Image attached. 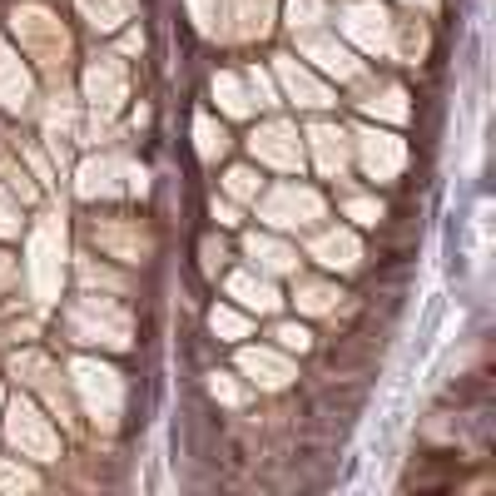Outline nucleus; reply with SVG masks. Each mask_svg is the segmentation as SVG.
<instances>
[{"label":"nucleus","mask_w":496,"mask_h":496,"mask_svg":"<svg viewBox=\"0 0 496 496\" xmlns=\"http://www.w3.org/2000/svg\"><path fill=\"white\" fill-rule=\"evenodd\" d=\"M15 35H20V50L30 55V60H40L50 74L65 70V55H70V35L60 30V20H50L45 11H35V5H25V11H15Z\"/></svg>","instance_id":"obj_1"},{"label":"nucleus","mask_w":496,"mask_h":496,"mask_svg":"<svg viewBox=\"0 0 496 496\" xmlns=\"http://www.w3.org/2000/svg\"><path fill=\"white\" fill-rule=\"evenodd\" d=\"M70 333L80 343H105V347H124L129 343V313L110 298H80L70 308Z\"/></svg>","instance_id":"obj_2"},{"label":"nucleus","mask_w":496,"mask_h":496,"mask_svg":"<svg viewBox=\"0 0 496 496\" xmlns=\"http://www.w3.org/2000/svg\"><path fill=\"white\" fill-rule=\"evenodd\" d=\"M80 194L85 198H110V194H144V169L120 154H99L80 164Z\"/></svg>","instance_id":"obj_3"},{"label":"nucleus","mask_w":496,"mask_h":496,"mask_svg":"<svg viewBox=\"0 0 496 496\" xmlns=\"http://www.w3.org/2000/svg\"><path fill=\"white\" fill-rule=\"evenodd\" d=\"M74 387L85 392V407L99 427H114L120 417V402H124V387H120V372L99 368V362H74Z\"/></svg>","instance_id":"obj_4"},{"label":"nucleus","mask_w":496,"mask_h":496,"mask_svg":"<svg viewBox=\"0 0 496 496\" xmlns=\"http://www.w3.org/2000/svg\"><path fill=\"white\" fill-rule=\"evenodd\" d=\"M5 432H11V442L20 446L25 457H35V461H55V452H60L55 427H50L30 402H11V407H5Z\"/></svg>","instance_id":"obj_5"},{"label":"nucleus","mask_w":496,"mask_h":496,"mask_svg":"<svg viewBox=\"0 0 496 496\" xmlns=\"http://www.w3.org/2000/svg\"><path fill=\"white\" fill-rule=\"evenodd\" d=\"M318 213H322L318 194H313V189H298V184H283L278 194H268V204H263V219L283 223V229H303V223H313Z\"/></svg>","instance_id":"obj_6"},{"label":"nucleus","mask_w":496,"mask_h":496,"mask_svg":"<svg viewBox=\"0 0 496 496\" xmlns=\"http://www.w3.org/2000/svg\"><path fill=\"white\" fill-rule=\"evenodd\" d=\"M343 30L353 40H358L362 50H392V20H387V11L377 5V0H362V5H353L343 20Z\"/></svg>","instance_id":"obj_7"},{"label":"nucleus","mask_w":496,"mask_h":496,"mask_svg":"<svg viewBox=\"0 0 496 496\" xmlns=\"http://www.w3.org/2000/svg\"><path fill=\"white\" fill-rule=\"evenodd\" d=\"M85 99L95 105L99 114H114L124 105V70H120V60H99V65H89V74H85Z\"/></svg>","instance_id":"obj_8"},{"label":"nucleus","mask_w":496,"mask_h":496,"mask_svg":"<svg viewBox=\"0 0 496 496\" xmlns=\"http://www.w3.org/2000/svg\"><path fill=\"white\" fill-rule=\"evenodd\" d=\"M248 144H253V154H259V159H268V164H278V169H298V164H303V149H298V135L293 129H288V124H263L259 135L248 139Z\"/></svg>","instance_id":"obj_9"},{"label":"nucleus","mask_w":496,"mask_h":496,"mask_svg":"<svg viewBox=\"0 0 496 496\" xmlns=\"http://www.w3.org/2000/svg\"><path fill=\"white\" fill-rule=\"evenodd\" d=\"M89 234H95V244L105 248V253H114V259H124V263H139L149 253V234H144V229H135V223L120 229L114 219H105V223H95Z\"/></svg>","instance_id":"obj_10"},{"label":"nucleus","mask_w":496,"mask_h":496,"mask_svg":"<svg viewBox=\"0 0 496 496\" xmlns=\"http://www.w3.org/2000/svg\"><path fill=\"white\" fill-rule=\"evenodd\" d=\"M15 377H25L30 387H40V392L50 397V407L60 412V417H70V397H65V387L55 383L50 358H40V353H15Z\"/></svg>","instance_id":"obj_11"},{"label":"nucleus","mask_w":496,"mask_h":496,"mask_svg":"<svg viewBox=\"0 0 496 496\" xmlns=\"http://www.w3.org/2000/svg\"><path fill=\"white\" fill-rule=\"evenodd\" d=\"M238 368H244L259 387H283V383H293V362L278 358V353H268V347H248L244 358H238Z\"/></svg>","instance_id":"obj_12"},{"label":"nucleus","mask_w":496,"mask_h":496,"mask_svg":"<svg viewBox=\"0 0 496 496\" xmlns=\"http://www.w3.org/2000/svg\"><path fill=\"white\" fill-rule=\"evenodd\" d=\"M303 55H308V60H318L322 70L337 74V80H353V74H358V60H353V50L337 45V40H328V35H303Z\"/></svg>","instance_id":"obj_13"},{"label":"nucleus","mask_w":496,"mask_h":496,"mask_svg":"<svg viewBox=\"0 0 496 496\" xmlns=\"http://www.w3.org/2000/svg\"><path fill=\"white\" fill-rule=\"evenodd\" d=\"M362 164H368L372 179H392L397 169H402V144H397L392 135H362Z\"/></svg>","instance_id":"obj_14"},{"label":"nucleus","mask_w":496,"mask_h":496,"mask_svg":"<svg viewBox=\"0 0 496 496\" xmlns=\"http://www.w3.org/2000/svg\"><path fill=\"white\" fill-rule=\"evenodd\" d=\"M278 74H283V89L298 99V105H313V110H322V105H333L328 85H322V80H313V74L303 70L298 60H278Z\"/></svg>","instance_id":"obj_15"},{"label":"nucleus","mask_w":496,"mask_h":496,"mask_svg":"<svg viewBox=\"0 0 496 496\" xmlns=\"http://www.w3.org/2000/svg\"><path fill=\"white\" fill-rule=\"evenodd\" d=\"M35 288L40 298H50L60 288V238H55V229L35 234Z\"/></svg>","instance_id":"obj_16"},{"label":"nucleus","mask_w":496,"mask_h":496,"mask_svg":"<svg viewBox=\"0 0 496 496\" xmlns=\"http://www.w3.org/2000/svg\"><path fill=\"white\" fill-rule=\"evenodd\" d=\"M313 259L328 263V268H353L358 263V238L347 234V229H333V234L313 238Z\"/></svg>","instance_id":"obj_17"},{"label":"nucleus","mask_w":496,"mask_h":496,"mask_svg":"<svg viewBox=\"0 0 496 496\" xmlns=\"http://www.w3.org/2000/svg\"><path fill=\"white\" fill-rule=\"evenodd\" d=\"M229 293L244 303V308H259V313H273L283 298L273 293V283H263V278H253V273H234L229 278Z\"/></svg>","instance_id":"obj_18"},{"label":"nucleus","mask_w":496,"mask_h":496,"mask_svg":"<svg viewBox=\"0 0 496 496\" xmlns=\"http://www.w3.org/2000/svg\"><path fill=\"white\" fill-rule=\"evenodd\" d=\"M313 149H318V169L322 174H343V164H347V135L343 129L318 124V129H313Z\"/></svg>","instance_id":"obj_19"},{"label":"nucleus","mask_w":496,"mask_h":496,"mask_svg":"<svg viewBox=\"0 0 496 496\" xmlns=\"http://www.w3.org/2000/svg\"><path fill=\"white\" fill-rule=\"evenodd\" d=\"M248 253H253V263H263L268 273H293L298 268L293 248L278 244V238H268V234H248Z\"/></svg>","instance_id":"obj_20"},{"label":"nucleus","mask_w":496,"mask_h":496,"mask_svg":"<svg viewBox=\"0 0 496 496\" xmlns=\"http://www.w3.org/2000/svg\"><path fill=\"white\" fill-rule=\"evenodd\" d=\"M268 20H273V0H234V35L238 40L263 35Z\"/></svg>","instance_id":"obj_21"},{"label":"nucleus","mask_w":496,"mask_h":496,"mask_svg":"<svg viewBox=\"0 0 496 496\" xmlns=\"http://www.w3.org/2000/svg\"><path fill=\"white\" fill-rule=\"evenodd\" d=\"M25 99H30V80H25L20 60H15L11 50H0V105L20 110Z\"/></svg>","instance_id":"obj_22"},{"label":"nucleus","mask_w":496,"mask_h":496,"mask_svg":"<svg viewBox=\"0 0 496 496\" xmlns=\"http://www.w3.org/2000/svg\"><path fill=\"white\" fill-rule=\"evenodd\" d=\"M80 11H85V20L95 30H114V25H124L135 15V0H80Z\"/></svg>","instance_id":"obj_23"},{"label":"nucleus","mask_w":496,"mask_h":496,"mask_svg":"<svg viewBox=\"0 0 496 496\" xmlns=\"http://www.w3.org/2000/svg\"><path fill=\"white\" fill-rule=\"evenodd\" d=\"M213 95L223 99V110H229V114H248V110H253V99L238 89V74H219V80H213Z\"/></svg>","instance_id":"obj_24"},{"label":"nucleus","mask_w":496,"mask_h":496,"mask_svg":"<svg viewBox=\"0 0 496 496\" xmlns=\"http://www.w3.org/2000/svg\"><path fill=\"white\" fill-rule=\"evenodd\" d=\"M293 298H298V308H303V313H328L337 303V293L328 283H298Z\"/></svg>","instance_id":"obj_25"},{"label":"nucleus","mask_w":496,"mask_h":496,"mask_svg":"<svg viewBox=\"0 0 496 496\" xmlns=\"http://www.w3.org/2000/svg\"><path fill=\"white\" fill-rule=\"evenodd\" d=\"M198 154H204V159H219L223 149H229V139H223V129H213V120H204V114H198Z\"/></svg>","instance_id":"obj_26"},{"label":"nucleus","mask_w":496,"mask_h":496,"mask_svg":"<svg viewBox=\"0 0 496 496\" xmlns=\"http://www.w3.org/2000/svg\"><path fill=\"white\" fill-rule=\"evenodd\" d=\"M322 20V0H288V25L293 30H313Z\"/></svg>","instance_id":"obj_27"},{"label":"nucleus","mask_w":496,"mask_h":496,"mask_svg":"<svg viewBox=\"0 0 496 496\" xmlns=\"http://www.w3.org/2000/svg\"><path fill=\"white\" fill-rule=\"evenodd\" d=\"M402 99H407V95H402V89H383V99L372 95V99H362V105H368L372 114L383 110L387 120H407V105H402Z\"/></svg>","instance_id":"obj_28"},{"label":"nucleus","mask_w":496,"mask_h":496,"mask_svg":"<svg viewBox=\"0 0 496 496\" xmlns=\"http://www.w3.org/2000/svg\"><path fill=\"white\" fill-rule=\"evenodd\" d=\"M213 333L219 337H248V318H238L234 308H213Z\"/></svg>","instance_id":"obj_29"},{"label":"nucleus","mask_w":496,"mask_h":496,"mask_svg":"<svg viewBox=\"0 0 496 496\" xmlns=\"http://www.w3.org/2000/svg\"><path fill=\"white\" fill-rule=\"evenodd\" d=\"M223 184H229V194H234V198H259V174H253V169H229Z\"/></svg>","instance_id":"obj_30"},{"label":"nucleus","mask_w":496,"mask_h":496,"mask_svg":"<svg viewBox=\"0 0 496 496\" xmlns=\"http://www.w3.org/2000/svg\"><path fill=\"white\" fill-rule=\"evenodd\" d=\"M0 486H5V492H35V477L11 467V461H0Z\"/></svg>","instance_id":"obj_31"},{"label":"nucleus","mask_w":496,"mask_h":496,"mask_svg":"<svg viewBox=\"0 0 496 496\" xmlns=\"http://www.w3.org/2000/svg\"><path fill=\"white\" fill-rule=\"evenodd\" d=\"M273 337H278V343H283V347H298V353L308 347V328H298V322H283V328H278V333H273Z\"/></svg>","instance_id":"obj_32"},{"label":"nucleus","mask_w":496,"mask_h":496,"mask_svg":"<svg viewBox=\"0 0 496 496\" xmlns=\"http://www.w3.org/2000/svg\"><path fill=\"white\" fill-rule=\"evenodd\" d=\"M347 213H353L358 223H377V219H383V209H377V204H368V198H353V204H347Z\"/></svg>","instance_id":"obj_33"},{"label":"nucleus","mask_w":496,"mask_h":496,"mask_svg":"<svg viewBox=\"0 0 496 496\" xmlns=\"http://www.w3.org/2000/svg\"><path fill=\"white\" fill-rule=\"evenodd\" d=\"M189 5H194L198 25H204V30H213V15H219V0H189Z\"/></svg>","instance_id":"obj_34"},{"label":"nucleus","mask_w":496,"mask_h":496,"mask_svg":"<svg viewBox=\"0 0 496 496\" xmlns=\"http://www.w3.org/2000/svg\"><path fill=\"white\" fill-rule=\"evenodd\" d=\"M213 397H219V402H238V387L234 383H229V377H223V372H219V377H213Z\"/></svg>","instance_id":"obj_35"},{"label":"nucleus","mask_w":496,"mask_h":496,"mask_svg":"<svg viewBox=\"0 0 496 496\" xmlns=\"http://www.w3.org/2000/svg\"><path fill=\"white\" fill-rule=\"evenodd\" d=\"M11 278H15V268H11V259L0 253V288H11Z\"/></svg>","instance_id":"obj_36"},{"label":"nucleus","mask_w":496,"mask_h":496,"mask_svg":"<svg viewBox=\"0 0 496 496\" xmlns=\"http://www.w3.org/2000/svg\"><path fill=\"white\" fill-rule=\"evenodd\" d=\"M0 234H15V219H11V209L0 204Z\"/></svg>","instance_id":"obj_37"},{"label":"nucleus","mask_w":496,"mask_h":496,"mask_svg":"<svg viewBox=\"0 0 496 496\" xmlns=\"http://www.w3.org/2000/svg\"><path fill=\"white\" fill-rule=\"evenodd\" d=\"M0 407H5V397H0Z\"/></svg>","instance_id":"obj_38"}]
</instances>
